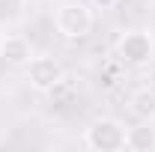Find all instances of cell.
Here are the masks:
<instances>
[{"instance_id":"9c48e42d","label":"cell","mask_w":155,"mask_h":152,"mask_svg":"<svg viewBox=\"0 0 155 152\" xmlns=\"http://www.w3.org/2000/svg\"><path fill=\"white\" fill-rule=\"evenodd\" d=\"M0 51H3V33H0Z\"/></svg>"},{"instance_id":"ba28073f","label":"cell","mask_w":155,"mask_h":152,"mask_svg":"<svg viewBox=\"0 0 155 152\" xmlns=\"http://www.w3.org/2000/svg\"><path fill=\"white\" fill-rule=\"evenodd\" d=\"M96 12H110V9H116L119 6V0H87Z\"/></svg>"},{"instance_id":"52a82bcc","label":"cell","mask_w":155,"mask_h":152,"mask_svg":"<svg viewBox=\"0 0 155 152\" xmlns=\"http://www.w3.org/2000/svg\"><path fill=\"white\" fill-rule=\"evenodd\" d=\"M128 111H131L137 119H149V122H152L155 119V90H149V87L134 90L131 98H128Z\"/></svg>"},{"instance_id":"277c9868","label":"cell","mask_w":155,"mask_h":152,"mask_svg":"<svg viewBox=\"0 0 155 152\" xmlns=\"http://www.w3.org/2000/svg\"><path fill=\"white\" fill-rule=\"evenodd\" d=\"M27 81L39 93H51L60 81H66V69L51 54H33L30 63H27Z\"/></svg>"},{"instance_id":"7a4b0ae2","label":"cell","mask_w":155,"mask_h":152,"mask_svg":"<svg viewBox=\"0 0 155 152\" xmlns=\"http://www.w3.org/2000/svg\"><path fill=\"white\" fill-rule=\"evenodd\" d=\"M84 146L96 152H119L125 149V125L114 116H98L84 128Z\"/></svg>"},{"instance_id":"3957f363","label":"cell","mask_w":155,"mask_h":152,"mask_svg":"<svg viewBox=\"0 0 155 152\" xmlns=\"http://www.w3.org/2000/svg\"><path fill=\"white\" fill-rule=\"evenodd\" d=\"M152 54H155V42L146 30H128L122 33L119 42H116V57L119 63L131 66V69H140L146 63H152Z\"/></svg>"},{"instance_id":"8992f818","label":"cell","mask_w":155,"mask_h":152,"mask_svg":"<svg viewBox=\"0 0 155 152\" xmlns=\"http://www.w3.org/2000/svg\"><path fill=\"white\" fill-rule=\"evenodd\" d=\"M125 149H131V152H152L155 149V125L149 119H140L137 125L125 128Z\"/></svg>"},{"instance_id":"6da1fadb","label":"cell","mask_w":155,"mask_h":152,"mask_svg":"<svg viewBox=\"0 0 155 152\" xmlns=\"http://www.w3.org/2000/svg\"><path fill=\"white\" fill-rule=\"evenodd\" d=\"M93 6L90 3H81V0H63L54 12V24H57V33L69 42L78 39H87L93 30Z\"/></svg>"},{"instance_id":"5b68a950","label":"cell","mask_w":155,"mask_h":152,"mask_svg":"<svg viewBox=\"0 0 155 152\" xmlns=\"http://www.w3.org/2000/svg\"><path fill=\"white\" fill-rule=\"evenodd\" d=\"M33 57V48L30 42L21 36V33H3V51H0V60H6L9 66H27Z\"/></svg>"}]
</instances>
